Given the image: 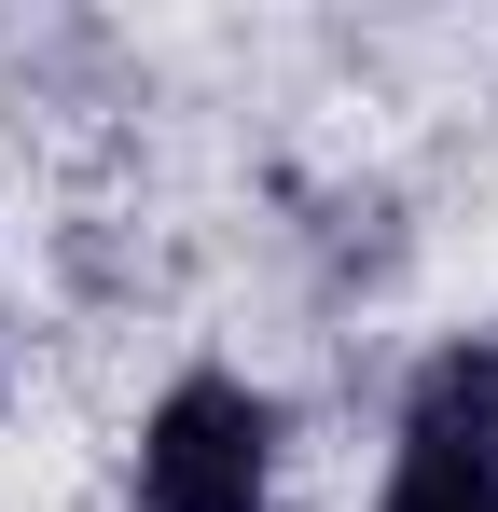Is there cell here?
<instances>
[{"mask_svg": "<svg viewBox=\"0 0 498 512\" xmlns=\"http://www.w3.org/2000/svg\"><path fill=\"white\" fill-rule=\"evenodd\" d=\"M263 457H277V429L236 374H180L139 429V499L153 512H263Z\"/></svg>", "mask_w": 498, "mask_h": 512, "instance_id": "cell-1", "label": "cell"}, {"mask_svg": "<svg viewBox=\"0 0 498 512\" xmlns=\"http://www.w3.org/2000/svg\"><path fill=\"white\" fill-rule=\"evenodd\" d=\"M388 512H498V346H443L415 374Z\"/></svg>", "mask_w": 498, "mask_h": 512, "instance_id": "cell-2", "label": "cell"}]
</instances>
